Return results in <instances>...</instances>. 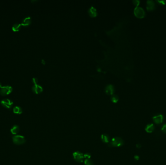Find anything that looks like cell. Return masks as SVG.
Returning a JSON list of instances; mask_svg holds the SVG:
<instances>
[{
  "label": "cell",
  "mask_w": 166,
  "mask_h": 165,
  "mask_svg": "<svg viewBox=\"0 0 166 165\" xmlns=\"http://www.w3.org/2000/svg\"><path fill=\"white\" fill-rule=\"evenodd\" d=\"M13 142L14 144L17 145H21L24 144L26 140L24 136L21 135H15L12 138Z\"/></svg>",
  "instance_id": "6da1fadb"
},
{
  "label": "cell",
  "mask_w": 166,
  "mask_h": 165,
  "mask_svg": "<svg viewBox=\"0 0 166 165\" xmlns=\"http://www.w3.org/2000/svg\"><path fill=\"white\" fill-rule=\"evenodd\" d=\"M124 144L123 140L119 137H115L113 138L111 141V145L114 147H121Z\"/></svg>",
  "instance_id": "7a4b0ae2"
},
{
  "label": "cell",
  "mask_w": 166,
  "mask_h": 165,
  "mask_svg": "<svg viewBox=\"0 0 166 165\" xmlns=\"http://www.w3.org/2000/svg\"><path fill=\"white\" fill-rule=\"evenodd\" d=\"M134 14L135 16L140 18H144L145 16V12L144 10L141 7L137 6L134 10Z\"/></svg>",
  "instance_id": "3957f363"
},
{
  "label": "cell",
  "mask_w": 166,
  "mask_h": 165,
  "mask_svg": "<svg viewBox=\"0 0 166 165\" xmlns=\"http://www.w3.org/2000/svg\"><path fill=\"white\" fill-rule=\"evenodd\" d=\"M12 91V87L9 85L2 86L0 89V94L2 95L5 96L10 94Z\"/></svg>",
  "instance_id": "277c9868"
},
{
  "label": "cell",
  "mask_w": 166,
  "mask_h": 165,
  "mask_svg": "<svg viewBox=\"0 0 166 165\" xmlns=\"http://www.w3.org/2000/svg\"><path fill=\"white\" fill-rule=\"evenodd\" d=\"M73 156L74 160L78 162H82L84 158V155L79 151L75 152L73 153Z\"/></svg>",
  "instance_id": "5b68a950"
},
{
  "label": "cell",
  "mask_w": 166,
  "mask_h": 165,
  "mask_svg": "<svg viewBox=\"0 0 166 165\" xmlns=\"http://www.w3.org/2000/svg\"><path fill=\"white\" fill-rule=\"evenodd\" d=\"M1 103L4 107L6 108H10L11 107L13 102L9 99L5 98L1 101Z\"/></svg>",
  "instance_id": "8992f818"
},
{
  "label": "cell",
  "mask_w": 166,
  "mask_h": 165,
  "mask_svg": "<svg viewBox=\"0 0 166 165\" xmlns=\"http://www.w3.org/2000/svg\"><path fill=\"white\" fill-rule=\"evenodd\" d=\"M163 119H164V117L161 114H158V115H155L153 116V122L156 124H161L163 121Z\"/></svg>",
  "instance_id": "52a82bcc"
},
{
  "label": "cell",
  "mask_w": 166,
  "mask_h": 165,
  "mask_svg": "<svg viewBox=\"0 0 166 165\" xmlns=\"http://www.w3.org/2000/svg\"><path fill=\"white\" fill-rule=\"evenodd\" d=\"M146 8L148 10H153L155 8V4L154 1L149 0L146 2Z\"/></svg>",
  "instance_id": "ba28073f"
},
{
  "label": "cell",
  "mask_w": 166,
  "mask_h": 165,
  "mask_svg": "<svg viewBox=\"0 0 166 165\" xmlns=\"http://www.w3.org/2000/svg\"><path fill=\"white\" fill-rule=\"evenodd\" d=\"M42 90H43L42 87L40 85H38V84H35L32 87L33 91L36 94L40 93V92L42 91Z\"/></svg>",
  "instance_id": "9c48e42d"
},
{
  "label": "cell",
  "mask_w": 166,
  "mask_h": 165,
  "mask_svg": "<svg viewBox=\"0 0 166 165\" xmlns=\"http://www.w3.org/2000/svg\"><path fill=\"white\" fill-rule=\"evenodd\" d=\"M31 22V18L30 17H27L23 19L21 24V25H23V26H28L30 24Z\"/></svg>",
  "instance_id": "30bf717a"
},
{
  "label": "cell",
  "mask_w": 166,
  "mask_h": 165,
  "mask_svg": "<svg viewBox=\"0 0 166 165\" xmlns=\"http://www.w3.org/2000/svg\"><path fill=\"white\" fill-rule=\"evenodd\" d=\"M154 129L155 127L154 124H150L146 126V127H145V131L147 133H151L154 130Z\"/></svg>",
  "instance_id": "8fae6325"
},
{
  "label": "cell",
  "mask_w": 166,
  "mask_h": 165,
  "mask_svg": "<svg viewBox=\"0 0 166 165\" xmlns=\"http://www.w3.org/2000/svg\"><path fill=\"white\" fill-rule=\"evenodd\" d=\"M101 140L104 143H108L110 141V137L107 134H103L101 135Z\"/></svg>",
  "instance_id": "7c38bea8"
},
{
  "label": "cell",
  "mask_w": 166,
  "mask_h": 165,
  "mask_svg": "<svg viewBox=\"0 0 166 165\" xmlns=\"http://www.w3.org/2000/svg\"><path fill=\"white\" fill-rule=\"evenodd\" d=\"M19 131V127L18 125L13 126L10 129L11 133L13 135H16Z\"/></svg>",
  "instance_id": "4fadbf2b"
},
{
  "label": "cell",
  "mask_w": 166,
  "mask_h": 165,
  "mask_svg": "<svg viewBox=\"0 0 166 165\" xmlns=\"http://www.w3.org/2000/svg\"><path fill=\"white\" fill-rule=\"evenodd\" d=\"M21 26V24L19 23H16L13 25L12 27V29L14 32H18L20 29Z\"/></svg>",
  "instance_id": "5bb4252c"
},
{
  "label": "cell",
  "mask_w": 166,
  "mask_h": 165,
  "mask_svg": "<svg viewBox=\"0 0 166 165\" xmlns=\"http://www.w3.org/2000/svg\"><path fill=\"white\" fill-rule=\"evenodd\" d=\"M13 112L17 114H21L22 113V108L19 106H16L13 108Z\"/></svg>",
  "instance_id": "9a60e30c"
},
{
  "label": "cell",
  "mask_w": 166,
  "mask_h": 165,
  "mask_svg": "<svg viewBox=\"0 0 166 165\" xmlns=\"http://www.w3.org/2000/svg\"><path fill=\"white\" fill-rule=\"evenodd\" d=\"M106 92L108 94H111L113 93V89L111 85H108L106 87Z\"/></svg>",
  "instance_id": "2e32d148"
},
{
  "label": "cell",
  "mask_w": 166,
  "mask_h": 165,
  "mask_svg": "<svg viewBox=\"0 0 166 165\" xmlns=\"http://www.w3.org/2000/svg\"><path fill=\"white\" fill-rule=\"evenodd\" d=\"M90 15L92 16H95L96 15H97V11L96 10L93 8V7H92L91 8L89 11Z\"/></svg>",
  "instance_id": "e0dca14e"
},
{
  "label": "cell",
  "mask_w": 166,
  "mask_h": 165,
  "mask_svg": "<svg viewBox=\"0 0 166 165\" xmlns=\"http://www.w3.org/2000/svg\"><path fill=\"white\" fill-rule=\"evenodd\" d=\"M85 165H94L93 162L89 159H86L85 161Z\"/></svg>",
  "instance_id": "ac0fdd59"
},
{
  "label": "cell",
  "mask_w": 166,
  "mask_h": 165,
  "mask_svg": "<svg viewBox=\"0 0 166 165\" xmlns=\"http://www.w3.org/2000/svg\"><path fill=\"white\" fill-rule=\"evenodd\" d=\"M112 101L114 103L117 102L118 101V97L116 95L113 96L112 97Z\"/></svg>",
  "instance_id": "d6986e66"
},
{
  "label": "cell",
  "mask_w": 166,
  "mask_h": 165,
  "mask_svg": "<svg viewBox=\"0 0 166 165\" xmlns=\"http://www.w3.org/2000/svg\"><path fill=\"white\" fill-rule=\"evenodd\" d=\"M84 157L86 159H89L91 157V154L89 153H86L84 155Z\"/></svg>",
  "instance_id": "ffe728a7"
},
{
  "label": "cell",
  "mask_w": 166,
  "mask_h": 165,
  "mask_svg": "<svg viewBox=\"0 0 166 165\" xmlns=\"http://www.w3.org/2000/svg\"><path fill=\"white\" fill-rule=\"evenodd\" d=\"M161 130L162 131H163V132L165 133H166V124H164L161 128Z\"/></svg>",
  "instance_id": "44dd1931"
},
{
  "label": "cell",
  "mask_w": 166,
  "mask_h": 165,
  "mask_svg": "<svg viewBox=\"0 0 166 165\" xmlns=\"http://www.w3.org/2000/svg\"><path fill=\"white\" fill-rule=\"evenodd\" d=\"M133 3L134 5L137 6L139 5L140 2L139 1H138V0H134V1H133Z\"/></svg>",
  "instance_id": "7402d4cb"
},
{
  "label": "cell",
  "mask_w": 166,
  "mask_h": 165,
  "mask_svg": "<svg viewBox=\"0 0 166 165\" xmlns=\"http://www.w3.org/2000/svg\"><path fill=\"white\" fill-rule=\"evenodd\" d=\"M157 2L158 3L161 4H162V5L165 4V3H166V1H157Z\"/></svg>",
  "instance_id": "603a6c76"
},
{
  "label": "cell",
  "mask_w": 166,
  "mask_h": 165,
  "mask_svg": "<svg viewBox=\"0 0 166 165\" xmlns=\"http://www.w3.org/2000/svg\"><path fill=\"white\" fill-rule=\"evenodd\" d=\"M33 83H34L35 84H37V83L38 82V79L36 78H34L33 79Z\"/></svg>",
  "instance_id": "cb8c5ba5"
},
{
  "label": "cell",
  "mask_w": 166,
  "mask_h": 165,
  "mask_svg": "<svg viewBox=\"0 0 166 165\" xmlns=\"http://www.w3.org/2000/svg\"><path fill=\"white\" fill-rule=\"evenodd\" d=\"M136 148H138V149H140V148H141V144H140V143H138V144H136Z\"/></svg>",
  "instance_id": "d4e9b609"
},
{
  "label": "cell",
  "mask_w": 166,
  "mask_h": 165,
  "mask_svg": "<svg viewBox=\"0 0 166 165\" xmlns=\"http://www.w3.org/2000/svg\"><path fill=\"white\" fill-rule=\"evenodd\" d=\"M134 159H135L136 160H139V159H140V157H139V156H137V155H135V156H134Z\"/></svg>",
  "instance_id": "484cf974"
},
{
  "label": "cell",
  "mask_w": 166,
  "mask_h": 165,
  "mask_svg": "<svg viewBox=\"0 0 166 165\" xmlns=\"http://www.w3.org/2000/svg\"><path fill=\"white\" fill-rule=\"evenodd\" d=\"M2 87V84L1 82H0V87Z\"/></svg>",
  "instance_id": "4316f807"
}]
</instances>
